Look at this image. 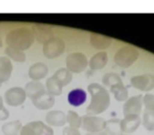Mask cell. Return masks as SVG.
I'll return each mask as SVG.
<instances>
[{"label": "cell", "instance_id": "cell-20", "mask_svg": "<svg viewBox=\"0 0 154 135\" xmlns=\"http://www.w3.org/2000/svg\"><path fill=\"white\" fill-rule=\"evenodd\" d=\"M13 72L12 61L6 57H0V83L10 80Z\"/></svg>", "mask_w": 154, "mask_h": 135}, {"label": "cell", "instance_id": "cell-14", "mask_svg": "<svg viewBox=\"0 0 154 135\" xmlns=\"http://www.w3.org/2000/svg\"><path fill=\"white\" fill-rule=\"evenodd\" d=\"M87 100V93L84 89L82 88H75L69 91L67 95V101L68 104L73 107H80L82 106Z\"/></svg>", "mask_w": 154, "mask_h": 135}, {"label": "cell", "instance_id": "cell-21", "mask_svg": "<svg viewBox=\"0 0 154 135\" xmlns=\"http://www.w3.org/2000/svg\"><path fill=\"white\" fill-rule=\"evenodd\" d=\"M45 90L46 93H48L51 97H58V95L62 94V89L63 87L59 84V82L55 79L54 77H51L46 80V84H45Z\"/></svg>", "mask_w": 154, "mask_h": 135}, {"label": "cell", "instance_id": "cell-26", "mask_svg": "<svg viewBox=\"0 0 154 135\" xmlns=\"http://www.w3.org/2000/svg\"><path fill=\"white\" fill-rule=\"evenodd\" d=\"M110 91H111V93L114 95L116 101H119V102L126 101L128 97V90L124 84H118V85H116V86L110 87Z\"/></svg>", "mask_w": 154, "mask_h": 135}, {"label": "cell", "instance_id": "cell-1", "mask_svg": "<svg viewBox=\"0 0 154 135\" xmlns=\"http://www.w3.org/2000/svg\"><path fill=\"white\" fill-rule=\"evenodd\" d=\"M91 101L86 109L88 115H97L106 111L110 105V95L107 89L97 83H91L88 86Z\"/></svg>", "mask_w": 154, "mask_h": 135}, {"label": "cell", "instance_id": "cell-9", "mask_svg": "<svg viewBox=\"0 0 154 135\" xmlns=\"http://www.w3.org/2000/svg\"><path fill=\"white\" fill-rule=\"evenodd\" d=\"M105 127V121L102 117L95 115H84L82 117V128L88 133L101 132Z\"/></svg>", "mask_w": 154, "mask_h": 135}, {"label": "cell", "instance_id": "cell-33", "mask_svg": "<svg viewBox=\"0 0 154 135\" xmlns=\"http://www.w3.org/2000/svg\"><path fill=\"white\" fill-rule=\"evenodd\" d=\"M86 135H108V134L104 131H101V132H94V133H87Z\"/></svg>", "mask_w": 154, "mask_h": 135}, {"label": "cell", "instance_id": "cell-18", "mask_svg": "<svg viewBox=\"0 0 154 135\" xmlns=\"http://www.w3.org/2000/svg\"><path fill=\"white\" fill-rule=\"evenodd\" d=\"M90 44L95 49H106L111 45L112 39L108 36H104V35H100L97 32H92L90 35Z\"/></svg>", "mask_w": 154, "mask_h": 135}, {"label": "cell", "instance_id": "cell-35", "mask_svg": "<svg viewBox=\"0 0 154 135\" xmlns=\"http://www.w3.org/2000/svg\"><path fill=\"white\" fill-rule=\"evenodd\" d=\"M2 46V39H1V29H0V47Z\"/></svg>", "mask_w": 154, "mask_h": 135}, {"label": "cell", "instance_id": "cell-15", "mask_svg": "<svg viewBox=\"0 0 154 135\" xmlns=\"http://www.w3.org/2000/svg\"><path fill=\"white\" fill-rule=\"evenodd\" d=\"M47 72H48V67H47V65L42 62H37L29 67V77L31 78L32 81L39 82L40 80H42L43 78L46 77Z\"/></svg>", "mask_w": 154, "mask_h": 135}, {"label": "cell", "instance_id": "cell-23", "mask_svg": "<svg viewBox=\"0 0 154 135\" xmlns=\"http://www.w3.org/2000/svg\"><path fill=\"white\" fill-rule=\"evenodd\" d=\"M53 77L59 82V84L62 87H64L67 86L71 82V80H72V73L66 68H60L54 73Z\"/></svg>", "mask_w": 154, "mask_h": 135}, {"label": "cell", "instance_id": "cell-6", "mask_svg": "<svg viewBox=\"0 0 154 135\" xmlns=\"http://www.w3.org/2000/svg\"><path fill=\"white\" fill-rule=\"evenodd\" d=\"M20 135H54V129L41 121H29L21 128Z\"/></svg>", "mask_w": 154, "mask_h": 135}, {"label": "cell", "instance_id": "cell-16", "mask_svg": "<svg viewBox=\"0 0 154 135\" xmlns=\"http://www.w3.org/2000/svg\"><path fill=\"white\" fill-rule=\"evenodd\" d=\"M32 103L39 110H49L55 105V97L45 92L36 99L32 100Z\"/></svg>", "mask_w": 154, "mask_h": 135}, {"label": "cell", "instance_id": "cell-30", "mask_svg": "<svg viewBox=\"0 0 154 135\" xmlns=\"http://www.w3.org/2000/svg\"><path fill=\"white\" fill-rule=\"evenodd\" d=\"M143 104L146 107V111H153L154 110V95L153 94H146L143 97Z\"/></svg>", "mask_w": 154, "mask_h": 135}, {"label": "cell", "instance_id": "cell-10", "mask_svg": "<svg viewBox=\"0 0 154 135\" xmlns=\"http://www.w3.org/2000/svg\"><path fill=\"white\" fill-rule=\"evenodd\" d=\"M32 32L34 37L40 43H45L48 39L53 38L54 32L53 28L48 24H42V23H35L32 26Z\"/></svg>", "mask_w": 154, "mask_h": 135}, {"label": "cell", "instance_id": "cell-5", "mask_svg": "<svg viewBox=\"0 0 154 135\" xmlns=\"http://www.w3.org/2000/svg\"><path fill=\"white\" fill-rule=\"evenodd\" d=\"M43 54L48 59L60 57L65 51V42L58 37H53L43 43Z\"/></svg>", "mask_w": 154, "mask_h": 135}, {"label": "cell", "instance_id": "cell-2", "mask_svg": "<svg viewBox=\"0 0 154 135\" xmlns=\"http://www.w3.org/2000/svg\"><path fill=\"white\" fill-rule=\"evenodd\" d=\"M35 41V37L32 30L26 27H19L11 30L5 38L8 46L19 51H25L29 48Z\"/></svg>", "mask_w": 154, "mask_h": 135}, {"label": "cell", "instance_id": "cell-4", "mask_svg": "<svg viewBox=\"0 0 154 135\" xmlns=\"http://www.w3.org/2000/svg\"><path fill=\"white\" fill-rule=\"evenodd\" d=\"M66 69L71 73L83 72L88 66L87 57L82 53H71L66 57Z\"/></svg>", "mask_w": 154, "mask_h": 135}, {"label": "cell", "instance_id": "cell-17", "mask_svg": "<svg viewBox=\"0 0 154 135\" xmlns=\"http://www.w3.org/2000/svg\"><path fill=\"white\" fill-rule=\"evenodd\" d=\"M23 89H24L26 97H29L31 100L36 99V97H38L39 95L46 92L44 85H43L42 83L36 82V81H32V82L26 83V85H25V87Z\"/></svg>", "mask_w": 154, "mask_h": 135}, {"label": "cell", "instance_id": "cell-8", "mask_svg": "<svg viewBox=\"0 0 154 135\" xmlns=\"http://www.w3.org/2000/svg\"><path fill=\"white\" fill-rule=\"evenodd\" d=\"M130 84L135 89L140 91H151L154 89V75L152 73H144L140 75L132 77L130 80Z\"/></svg>", "mask_w": 154, "mask_h": 135}, {"label": "cell", "instance_id": "cell-13", "mask_svg": "<svg viewBox=\"0 0 154 135\" xmlns=\"http://www.w3.org/2000/svg\"><path fill=\"white\" fill-rule=\"evenodd\" d=\"M45 121L49 127H63L66 124V114L60 110L49 111L45 116Z\"/></svg>", "mask_w": 154, "mask_h": 135}, {"label": "cell", "instance_id": "cell-37", "mask_svg": "<svg viewBox=\"0 0 154 135\" xmlns=\"http://www.w3.org/2000/svg\"><path fill=\"white\" fill-rule=\"evenodd\" d=\"M0 87H1V83H0Z\"/></svg>", "mask_w": 154, "mask_h": 135}, {"label": "cell", "instance_id": "cell-28", "mask_svg": "<svg viewBox=\"0 0 154 135\" xmlns=\"http://www.w3.org/2000/svg\"><path fill=\"white\" fill-rule=\"evenodd\" d=\"M103 84L105 86L112 87L118 84H123V81L121 77L116 72H108L103 77Z\"/></svg>", "mask_w": 154, "mask_h": 135}, {"label": "cell", "instance_id": "cell-32", "mask_svg": "<svg viewBox=\"0 0 154 135\" xmlns=\"http://www.w3.org/2000/svg\"><path fill=\"white\" fill-rule=\"evenodd\" d=\"M8 115H10V113H8V110L5 107H2L0 109V121L8 119Z\"/></svg>", "mask_w": 154, "mask_h": 135}, {"label": "cell", "instance_id": "cell-29", "mask_svg": "<svg viewBox=\"0 0 154 135\" xmlns=\"http://www.w3.org/2000/svg\"><path fill=\"white\" fill-rule=\"evenodd\" d=\"M143 125L148 131H154V110L146 111L143 117Z\"/></svg>", "mask_w": 154, "mask_h": 135}, {"label": "cell", "instance_id": "cell-25", "mask_svg": "<svg viewBox=\"0 0 154 135\" xmlns=\"http://www.w3.org/2000/svg\"><path fill=\"white\" fill-rule=\"evenodd\" d=\"M104 129L106 130V133L108 135H121L122 130H121V121L120 119H108L105 121V127Z\"/></svg>", "mask_w": 154, "mask_h": 135}, {"label": "cell", "instance_id": "cell-34", "mask_svg": "<svg viewBox=\"0 0 154 135\" xmlns=\"http://www.w3.org/2000/svg\"><path fill=\"white\" fill-rule=\"evenodd\" d=\"M3 107V101H2V97H0V109Z\"/></svg>", "mask_w": 154, "mask_h": 135}, {"label": "cell", "instance_id": "cell-11", "mask_svg": "<svg viewBox=\"0 0 154 135\" xmlns=\"http://www.w3.org/2000/svg\"><path fill=\"white\" fill-rule=\"evenodd\" d=\"M140 123H142V121H140V114L127 115V116H125L121 121V130H122V133L125 134L133 133L140 127Z\"/></svg>", "mask_w": 154, "mask_h": 135}, {"label": "cell", "instance_id": "cell-19", "mask_svg": "<svg viewBox=\"0 0 154 135\" xmlns=\"http://www.w3.org/2000/svg\"><path fill=\"white\" fill-rule=\"evenodd\" d=\"M108 63V54L106 51H100L93 54L89 61H88V64H89L90 69L92 70H101L104 67L107 65Z\"/></svg>", "mask_w": 154, "mask_h": 135}, {"label": "cell", "instance_id": "cell-31", "mask_svg": "<svg viewBox=\"0 0 154 135\" xmlns=\"http://www.w3.org/2000/svg\"><path fill=\"white\" fill-rule=\"evenodd\" d=\"M63 135H81L79 130L77 129H73V128L70 127H67L63 129Z\"/></svg>", "mask_w": 154, "mask_h": 135}, {"label": "cell", "instance_id": "cell-7", "mask_svg": "<svg viewBox=\"0 0 154 135\" xmlns=\"http://www.w3.org/2000/svg\"><path fill=\"white\" fill-rule=\"evenodd\" d=\"M4 97H5V102L8 105L12 107H18L25 102L26 94H25L24 89L21 87H12L5 91Z\"/></svg>", "mask_w": 154, "mask_h": 135}, {"label": "cell", "instance_id": "cell-12", "mask_svg": "<svg viewBox=\"0 0 154 135\" xmlns=\"http://www.w3.org/2000/svg\"><path fill=\"white\" fill-rule=\"evenodd\" d=\"M143 107V97L140 94L134 95L126 101L123 107L124 116H127L130 114H140Z\"/></svg>", "mask_w": 154, "mask_h": 135}, {"label": "cell", "instance_id": "cell-22", "mask_svg": "<svg viewBox=\"0 0 154 135\" xmlns=\"http://www.w3.org/2000/svg\"><path fill=\"white\" fill-rule=\"evenodd\" d=\"M22 124L20 121H12L5 123L1 127V131L4 135H18L21 131Z\"/></svg>", "mask_w": 154, "mask_h": 135}, {"label": "cell", "instance_id": "cell-36", "mask_svg": "<svg viewBox=\"0 0 154 135\" xmlns=\"http://www.w3.org/2000/svg\"><path fill=\"white\" fill-rule=\"evenodd\" d=\"M121 135H130V134H121Z\"/></svg>", "mask_w": 154, "mask_h": 135}, {"label": "cell", "instance_id": "cell-3", "mask_svg": "<svg viewBox=\"0 0 154 135\" xmlns=\"http://www.w3.org/2000/svg\"><path fill=\"white\" fill-rule=\"evenodd\" d=\"M138 56H140V54L135 47L126 45L116 51L113 57V60L114 63L120 67L128 68L135 63V61L138 59Z\"/></svg>", "mask_w": 154, "mask_h": 135}, {"label": "cell", "instance_id": "cell-27", "mask_svg": "<svg viewBox=\"0 0 154 135\" xmlns=\"http://www.w3.org/2000/svg\"><path fill=\"white\" fill-rule=\"evenodd\" d=\"M66 123H68L69 127L73 129H79L82 126V117L77 112L72 110H69L66 114Z\"/></svg>", "mask_w": 154, "mask_h": 135}, {"label": "cell", "instance_id": "cell-24", "mask_svg": "<svg viewBox=\"0 0 154 135\" xmlns=\"http://www.w3.org/2000/svg\"><path fill=\"white\" fill-rule=\"evenodd\" d=\"M4 53L6 54V58H8L10 60L16 61V62L23 63L26 60V54H25L24 51L13 48V47L8 46L5 48V51H4Z\"/></svg>", "mask_w": 154, "mask_h": 135}]
</instances>
